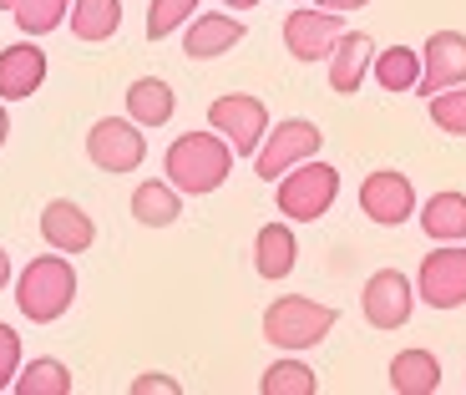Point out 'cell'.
<instances>
[{
  "label": "cell",
  "instance_id": "6da1fadb",
  "mask_svg": "<svg viewBox=\"0 0 466 395\" xmlns=\"http://www.w3.org/2000/svg\"><path fill=\"white\" fill-rule=\"evenodd\" d=\"M167 167V183L177 187V193H218L223 183H228L233 173V147L218 137V132H183V137L167 147L163 157Z\"/></svg>",
  "mask_w": 466,
  "mask_h": 395
},
{
  "label": "cell",
  "instance_id": "7a4b0ae2",
  "mask_svg": "<svg viewBox=\"0 0 466 395\" xmlns=\"http://www.w3.org/2000/svg\"><path fill=\"white\" fill-rule=\"evenodd\" d=\"M15 304L31 325H51L76 304V268H71L66 254H41L21 268L15 279Z\"/></svg>",
  "mask_w": 466,
  "mask_h": 395
},
{
  "label": "cell",
  "instance_id": "3957f363",
  "mask_svg": "<svg viewBox=\"0 0 466 395\" xmlns=\"http://www.w3.org/2000/svg\"><path fill=\"white\" fill-rule=\"evenodd\" d=\"M339 325V309L335 304H319V299H304V294H284L264 309V339L284 355L294 349H315L325 345V335Z\"/></svg>",
  "mask_w": 466,
  "mask_h": 395
},
{
  "label": "cell",
  "instance_id": "277c9868",
  "mask_svg": "<svg viewBox=\"0 0 466 395\" xmlns=\"http://www.w3.org/2000/svg\"><path fill=\"white\" fill-rule=\"evenodd\" d=\"M335 198H339V167L325 163V157H304L299 167H289V173L274 183V203H279V213L289 223L325 218V213L335 208Z\"/></svg>",
  "mask_w": 466,
  "mask_h": 395
},
{
  "label": "cell",
  "instance_id": "5b68a950",
  "mask_svg": "<svg viewBox=\"0 0 466 395\" xmlns=\"http://www.w3.org/2000/svg\"><path fill=\"white\" fill-rule=\"evenodd\" d=\"M319 147H325V132L309 122V116H284L279 127H268L264 142H258L254 152V173L264 177V183H279L289 167H299L304 157H319Z\"/></svg>",
  "mask_w": 466,
  "mask_h": 395
},
{
  "label": "cell",
  "instance_id": "8992f818",
  "mask_svg": "<svg viewBox=\"0 0 466 395\" xmlns=\"http://www.w3.org/2000/svg\"><path fill=\"white\" fill-rule=\"evenodd\" d=\"M208 127L233 147V157H254L268 132V106L248 92H228L208 102Z\"/></svg>",
  "mask_w": 466,
  "mask_h": 395
},
{
  "label": "cell",
  "instance_id": "52a82bcc",
  "mask_svg": "<svg viewBox=\"0 0 466 395\" xmlns=\"http://www.w3.org/2000/svg\"><path fill=\"white\" fill-rule=\"evenodd\" d=\"M416 299L431 309H461L466 304V244H436L416 268Z\"/></svg>",
  "mask_w": 466,
  "mask_h": 395
},
{
  "label": "cell",
  "instance_id": "ba28073f",
  "mask_svg": "<svg viewBox=\"0 0 466 395\" xmlns=\"http://www.w3.org/2000/svg\"><path fill=\"white\" fill-rule=\"evenodd\" d=\"M86 157H92L102 173H137L147 163V137L137 132L132 116H102L92 132H86Z\"/></svg>",
  "mask_w": 466,
  "mask_h": 395
},
{
  "label": "cell",
  "instance_id": "9c48e42d",
  "mask_svg": "<svg viewBox=\"0 0 466 395\" xmlns=\"http://www.w3.org/2000/svg\"><path fill=\"white\" fill-rule=\"evenodd\" d=\"M360 309L370 329H406L416 314V279H406L400 268H375L365 279Z\"/></svg>",
  "mask_w": 466,
  "mask_h": 395
},
{
  "label": "cell",
  "instance_id": "30bf717a",
  "mask_svg": "<svg viewBox=\"0 0 466 395\" xmlns=\"http://www.w3.org/2000/svg\"><path fill=\"white\" fill-rule=\"evenodd\" d=\"M416 208H420L416 183H410L406 173H396V167H375L360 183V213L370 223H380V228H400Z\"/></svg>",
  "mask_w": 466,
  "mask_h": 395
},
{
  "label": "cell",
  "instance_id": "8fae6325",
  "mask_svg": "<svg viewBox=\"0 0 466 395\" xmlns=\"http://www.w3.org/2000/svg\"><path fill=\"white\" fill-rule=\"evenodd\" d=\"M461 82H466V31H431V41L420 46L416 96H436Z\"/></svg>",
  "mask_w": 466,
  "mask_h": 395
},
{
  "label": "cell",
  "instance_id": "7c38bea8",
  "mask_svg": "<svg viewBox=\"0 0 466 395\" xmlns=\"http://www.w3.org/2000/svg\"><path fill=\"white\" fill-rule=\"evenodd\" d=\"M345 31V15L339 11H289L284 15V51H289L294 61H304V66H315V61L329 56V46H335V35Z\"/></svg>",
  "mask_w": 466,
  "mask_h": 395
},
{
  "label": "cell",
  "instance_id": "4fadbf2b",
  "mask_svg": "<svg viewBox=\"0 0 466 395\" xmlns=\"http://www.w3.org/2000/svg\"><path fill=\"white\" fill-rule=\"evenodd\" d=\"M41 238H46L56 254H86V248L96 244V223L82 203L51 198L46 208H41Z\"/></svg>",
  "mask_w": 466,
  "mask_h": 395
},
{
  "label": "cell",
  "instance_id": "5bb4252c",
  "mask_svg": "<svg viewBox=\"0 0 466 395\" xmlns=\"http://www.w3.org/2000/svg\"><path fill=\"white\" fill-rule=\"evenodd\" d=\"M329 92L339 96H355L370 76V61H375V41L365 31H339L335 46H329Z\"/></svg>",
  "mask_w": 466,
  "mask_h": 395
},
{
  "label": "cell",
  "instance_id": "9a60e30c",
  "mask_svg": "<svg viewBox=\"0 0 466 395\" xmlns=\"http://www.w3.org/2000/svg\"><path fill=\"white\" fill-rule=\"evenodd\" d=\"M41 82H46V51L41 46L15 41L0 51V102H25L41 92Z\"/></svg>",
  "mask_w": 466,
  "mask_h": 395
},
{
  "label": "cell",
  "instance_id": "2e32d148",
  "mask_svg": "<svg viewBox=\"0 0 466 395\" xmlns=\"http://www.w3.org/2000/svg\"><path fill=\"white\" fill-rule=\"evenodd\" d=\"M244 41V21L238 15H223V11H208V15H193L183 31V51L193 61H213L223 51H233Z\"/></svg>",
  "mask_w": 466,
  "mask_h": 395
},
{
  "label": "cell",
  "instance_id": "e0dca14e",
  "mask_svg": "<svg viewBox=\"0 0 466 395\" xmlns=\"http://www.w3.org/2000/svg\"><path fill=\"white\" fill-rule=\"evenodd\" d=\"M294 264H299V244H294V228L289 223H264L254 238V268L258 279L279 284L294 274Z\"/></svg>",
  "mask_w": 466,
  "mask_h": 395
},
{
  "label": "cell",
  "instance_id": "ac0fdd59",
  "mask_svg": "<svg viewBox=\"0 0 466 395\" xmlns=\"http://www.w3.org/2000/svg\"><path fill=\"white\" fill-rule=\"evenodd\" d=\"M416 213H420L426 238H436V244H466V193H456V187L431 193Z\"/></svg>",
  "mask_w": 466,
  "mask_h": 395
},
{
  "label": "cell",
  "instance_id": "d6986e66",
  "mask_svg": "<svg viewBox=\"0 0 466 395\" xmlns=\"http://www.w3.org/2000/svg\"><path fill=\"white\" fill-rule=\"evenodd\" d=\"M66 25H71L76 41L102 46V41H112V35L122 31V0H71Z\"/></svg>",
  "mask_w": 466,
  "mask_h": 395
},
{
  "label": "cell",
  "instance_id": "ffe728a7",
  "mask_svg": "<svg viewBox=\"0 0 466 395\" xmlns=\"http://www.w3.org/2000/svg\"><path fill=\"white\" fill-rule=\"evenodd\" d=\"M173 112H177V92L163 76H137L127 86V116L137 127H163V122H173Z\"/></svg>",
  "mask_w": 466,
  "mask_h": 395
},
{
  "label": "cell",
  "instance_id": "44dd1931",
  "mask_svg": "<svg viewBox=\"0 0 466 395\" xmlns=\"http://www.w3.org/2000/svg\"><path fill=\"white\" fill-rule=\"evenodd\" d=\"M390 390L396 395H436L441 390V360L431 349H400L390 360Z\"/></svg>",
  "mask_w": 466,
  "mask_h": 395
},
{
  "label": "cell",
  "instance_id": "7402d4cb",
  "mask_svg": "<svg viewBox=\"0 0 466 395\" xmlns=\"http://www.w3.org/2000/svg\"><path fill=\"white\" fill-rule=\"evenodd\" d=\"M370 76H375L380 92H396V96L416 92V82H420V51H410V46H375Z\"/></svg>",
  "mask_w": 466,
  "mask_h": 395
},
{
  "label": "cell",
  "instance_id": "603a6c76",
  "mask_svg": "<svg viewBox=\"0 0 466 395\" xmlns=\"http://www.w3.org/2000/svg\"><path fill=\"white\" fill-rule=\"evenodd\" d=\"M132 218L142 223V228H173L177 218H183V193H177L173 183H137V193H132Z\"/></svg>",
  "mask_w": 466,
  "mask_h": 395
},
{
  "label": "cell",
  "instance_id": "cb8c5ba5",
  "mask_svg": "<svg viewBox=\"0 0 466 395\" xmlns=\"http://www.w3.org/2000/svg\"><path fill=\"white\" fill-rule=\"evenodd\" d=\"M0 11H11V21L21 25L25 35H51L66 21L71 0H0Z\"/></svg>",
  "mask_w": 466,
  "mask_h": 395
},
{
  "label": "cell",
  "instance_id": "d4e9b609",
  "mask_svg": "<svg viewBox=\"0 0 466 395\" xmlns=\"http://www.w3.org/2000/svg\"><path fill=\"white\" fill-rule=\"evenodd\" d=\"M11 390L15 395H71V370L61 360H51V355H41V360L21 365Z\"/></svg>",
  "mask_w": 466,
  "mask_h": 395
},
{
  "label": "cell",
  "instance_id": "484cf974",
  "mask_svg": "<svg viewBox=\"0 0 466 395\" xmlns=\"http://www.w3.org/2000/svg\"><path fill=\"white\" fill-rule=\"evenodd\" d=\"M258 390H264V395H315L319 380H315V370H309L304 360H289V355H284V360H274L264 370Z\"/></svg>",
  "mask_w": 466,
  "mask_h": 395
},
{
  "label": "cell",
  "instance_id": "4316f807",
  "mask_svg": "<svg viewBox=\"0 0 466 395\" xmlns=\"http://www.w3.org/2000/svg\"><path fill=\"white\" fill-rule=\"evenodd\" d=\"M203 0H152L147 5V41H163V35L183 31L193 15H198Z\"/></svg>",
  "mask_w": 466,
  "mask_h": 395
},
{
  "label": "cell",
  "instance_id": "83f0119b",
  "mask_svg": "<svg viewBox=\"0 0 466 395\" xmlns=\"http://www.w3.org/2000/svg\"><path fill=\"white\" fill-rule=\"evenodd\" d=\"M426 102H431V122L446 132V137H466V82L446 86V92L426 96Z\"/></svg>",
  "mask_w": 466,
  "mask_h": 395
},
{
  "label": "cell",
  "instance_id": "f1b7e54d",
  "mask_svg": "<svg viewBox=\"0 0 466 395\" xmlns=\"http://www.w3.org/2000/svg\"><path fill=\"white\" fill-rule=\"evenodd\" d=\"M15 375H21V335L11 325H0V390H11Z\"/></svg>",
  "mask_w": 466,
  "mask_h": 395
},
{
  "label": "cell",
  "instance_id": "f546056e",
  "mask_svg": "<svg viewBox=\"0 0 466 395\" xmlns=\"http://www.w3.org/2000/svg\"><path fill=\"white\" fill-rule=\"evenodd\" d=\"M177 390H183V385H177L173 375H157V370L132 380V395H177Z\"/></svg>",
  "mask_w": 466,
  "mask_h": 395
},
{
  "label": "cell",
  "instance_id": "4dcf8cb0",
  "mask_svg": "<svg viewBox=\"0 0 466 395\" xmlns=\"http://www.w3.org/2000/svg\"><path fill=\"white\" fill-rule=\"evenodd\" d=\"M319 5H325V11H339V15H350V11H365L370 0H319Z\"/></svg>",
  "mask_w": 466,
  "mask_h": 395
},
{
  "label": "cell",
  "instance_id": "1f68e13d",
  "mask_svg": "<svg viewBox=\"0 0 466 395\" xmlns=\"http://www.w3.org/2000/svg\"><path fill=\"white\" fill-rule=\"evenodd\" d=\"M11 284V254H5V244H0V289Z\"/></svg>",
  "mask_w": 466,
  "mask_h": 395
},
{
  "label": "cell",
  "instance_id": "d6a6232c",
  "mask_svg": "<svg viewBox=\"0 0 466 395\" xmlns=\"http://www.w3.org/2000/svg\"><path fill=\"white\" fill-rule=\"evenodd\" d=\"M5 137H11V116H5V106H0V147H5Z\"/></svg>",
  "mask_w": 466,
  "mask_h": 395
},
{
  "label": "cell",
  "instance_id": "836d02e7",
  "mask_svg": "<svg viewBox=\"0 0 466 395\" xmlns=\"http://www.w3.org/2000/svg\"><path fill=\"white\" fill-rule=\"evenodd\" d=\"M223 5H228V11H254L258 0H223Z\"/></svg>",
  "mask_w": 466,
  "mask_h": 395
},
{
  "label": "cell",
  "instance_id": "e575fe53",
  "mask_svg": "<svg viewBox=\"0 0 466 395\" xmlns=\"http://www.w3.org/2000/svg\"><path fill=\"white\" fill-rule=\"evenodd\" d=\"M294 5H309V0H294Z\"/></svg>",
  "mask_w": 466,
  "mask_h": 395
}]
</instances>
